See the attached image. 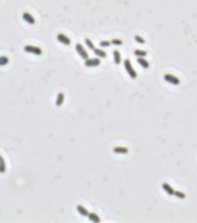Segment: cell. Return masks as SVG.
I'll use <instances>...</instances> for the list:
<instances>
[{"label":"cell","mask_w":197,"mask_h":223,"mask_svg":"<svg viewBox=\"0 0 197 223\" xmlns=\"http://www.w3.org/2000/svg\"><path fill=\"white\" fill-rule=\"evenodd\" d=\"M123 64H124L125 71H126V73L129 75V77H130L131 79H136V78H137V72H136V70L133 69V66H132V64H131L130 59H128V58H126V59H124Z\"/></svg>","instance_id":"cell-1"},{"label":"cell","mask_w":197,"mask_h":223,"mask_svg":"<svg viewBox=\"0 0 197 223\" xmlns=\"http://www.w3.org/2000/svg\"><path fill=\"white\" fill-rule=\"evenodd\" d=\"M164 80H165L166 83L171 84V85H174V86H178V85L181 84V82H180V79H179L178 77H175V76H173V75H169V73L164 75Z\"/></svg>","instance_id":"cell-2"},{"label":"cell","mask_w":197,"mask_h":223,"mask_svg":"<svg viewBox=\"0 0 197 223\" xmlns=\"http://www.w3.org/2000/svg\"><path fill=\"white\" fill-rule=\"evenodd\" d=\"M76 51H77V54H78L84 61H86L87 58H89V57H88V52L86 51V49H85V47H84L83 44L77 43V44H76Z\"/></svg>","instance_id":"cell-3"},{"label":"cell","mask_w":197,"mask_h":223,"mask_svg":"<svg viewBox=\"0 0 197 223\" xmlns=\"http://www.w3.org/2000/svg\"><path fill=\"white\" fill-rule=\"evenodd\" d=\"M24 51L28 52V54L36 55V56L42 55V49L38 48V47H35V45H26V47H24Z\"/></svg>","instance_id":"cell-4"},{"label":"cell","mask_w":197,"mask_h":223,"mask_svg":"<svg viewBox=\"0 0 197 223\" xmlns=\"http://www.w3.org/2000/svg\"><path fill=\"white\" fill-rule=\"evenodd\" d=\"M101 64V61L98 57H94V58H87L85 61V66L87 68H96Z\"/></svg>","instance_id":"cell-5"},{"label":"cell","mask_w":197,"mask_h":223,"mask_svg":"<svg viewBox=\"0 0 197 223\" xmlns=\"http://www.w3.org/2000/svg\"><path fill=\"white\" fill-rule=\"evenodd\" d=\"M57 40H58V42L62 43L63 45H70V44H71V40H70L66 35H64V34H58V35H57Z\"/></svg>","instance_id":"cell-6"},{"label":"cell","mask_w":197,"mask_h":223,"mask_svg":"<svg viewBox=\"0 0 197 223\" xmlns=\"http://www.w3.org/2000/svg\"><path fill=\"white\" fill-rule=\"evenodd\" d=\"M161 187H162V190L165 191V193L166 194H168L169 197H174V193H175V190L169 185V184H167V183H164L162 185H161Z\"/></svg>","instance_id":"cell-7"},{"label":"cell","mask_w":197,"mask_h":223,"mask_svg":"<svg viewBox=\"0 0 197 223\" xmlns=\"http://www.w3.org/2000/svg\"><path fill=\"white\" fill-rule=\"evenodd\" d=\"M22 19L27 22V23H29V24H34L35 23V19H34V16L30 14V13H23L22 14Z\"/></svg>","instance_id":"cell-8"},{"label":"cell","mask_w":197,"mask_h":223,"mask_svg":"<svg viewBox=\"0 0 197 223\" xmlns=\"http://www.w3.org/2000/svg\"><path fill=\"white\" fill-rule=\"evenodd\" d=\"M112 57H114V63L116 65H119L121 62H122V56H121V52L118 50H114L112 51Z\"/></svg>","instance_id":"cell-9"},{"label":"cell","mask_w":197,"mask_h":223,"mask_svg":"<svg viewBox=\"0 0 197 223\" xmlns=\"http://www.w3.org/2000/svg\"><path fill=\"white\" fill-rule=\"evenodd\" d=\"M93 51H94V55L98 58H105L107 57V52L102 48H95Z\"/></svg>","instance_id":"cell-10"},{"label":"cell","mask_w":197,"mask_h":223,"mask_svg":"<svg viewBox=\"0 0 197 223\" xmlns=\"http://www.w3.org/2000/svg\"><path fill=\"white\" fill-rule=\"evenodd\" d=\"M137 63H138L143 69H148V68H150L148 62H147L144 57H137Z\"/></svg>","instance_id":"cell-11"},{"label":"cell","mask_w":197,"mask_h":223,"mask_svg":"<svg viewBox=\"0 0 197 223\" xmlns=\"http://www.w3.org/2000/svg\"><path fill=\"white\" fill-rule=\"evenodd\" d=\"M77 212H78L81 216H86V217H87L88 214H89V212H88L84 206H81V205H78V206H77Z\"/></svg>","instance_id":"cell-12"},{"label":"cell","mask_w":197,"mask_h":223,"mask_svg":"<svg viewBox=\"0 0 197 223\" xmlns=\"http://www.w3.org/2000/svg\"><path fill=\"white\" fill-rule=\"evenodd\" d=\"M88 220L91 221V222H93V223H100L101 222V219L98 216V214H95V213H89L88 214Z\"/></svg>","instance_id":"cell-13"},{"label":"cell","mask_w":197,"mask_h":223,"mask_svg":"<svg viewBox=\"0 0 197 223\" xmlns=\"http://www.w3.org/2000/svg\"><path fill=\"white\" fill-rule=\"evenodd\" d=\"M64 99H65L64 93H63V92H59L58 95H57V99H56V106H57V107H60V106L63 105V102H64Z\"/></svg>","instance_id":"cell-14"},{"label":"cell","mask_w":197,"mask_h":223,"mask_svg":"<svg viewBox=\"0 0 197 223\" xmlns=\"http://www.w3.org/2000/svg\"><path fill=\"white\" fill-rule=\"evenodd\" d=\"M112 151L115 153H128L129 152V149L125 148V146H115L112 149Z\"/></svg>","instance_id":"cell-15"},{"label":"cell","mask_w":197,"mask_h":223,"mask_svg":"<svg viewBox=\"0 0 197 223\" xmlns=\"http://www.w3.org/2000/svg\"><path fill=\"white\" fill-rule=\"evenodd\" d=\"M133 54H135L136 57H145V56H147V51L140 50V49H136V50L133 51Z\"/></svg>","instance_id":"cell-16"},{"label":"cell","mask_w":197,"mask_h":223,"mask_svg":"<svg viewBox=\"0 0 197 223\" xmlns=\"http://www.w3.org/2000/svg\"><path fill=\"white\" fill-rule=\"evenodd\" d=\"M6 172V163L2 158V156L0 155V173H5Z\"/></svg>","instance_id":"cell-17"},{"label":"cell","mask_w":197,"mask_h":223,"mask_svg":"<svg viewBox=\"0 0 197 223\" xmlns=\"http://www.w3.org/2000/svg\"><path fill=\"white\" fill-rule=\"evenodd\" d=\"M174 197H176L178 199H182V200H183V199H186V197H187V195H186L183 192H181V191H175Z\"/></svg>","instance_id":"cell-18"},{"label":"cell","mask_w":197,"mask_h":223,"mask_svg":"<svg viewBox=\"0 0 197 223\" xmlns=\"http://www.w3.org/2000/svg\"><path fill=\"white\" fill-rule=\"evenodd\" d=\"M8 62H9V59H8L7 56H0V66H3L6 64H8Z\"/></svg>","instance_id":"cell-19"},{"label":"cell","mask_w":197,"mask_h":223,"mask_svg":"<svg viewBox=\"0 0 197 223\" xmlns=\"http://www.w3.org/2000/svg\"><path fill=\"white\" fill-rule=\"evenodd\" d=\"M85 44H86V45H87V48H88V49H91V50H94V49H95V47H94L93 42H92L89 38H86V40H85Z\"/></svg>","instance_id":"cell-20"},{"label":"cell","mask_w":197,"mask_h":223,"mask_svg":"<svg viewBox=\"0 0 197 223\" xmlns=\"http://www.w3.org/2000/svg\"><path fill=\"white\" fill-rule=\"evenodd\" d=\"M111 45V41H101L100 42V47L103 49V48H108V47H110Z\"/></svg>","instance_id":"cell-21"},{"label":"cell","mask_w":197,"mask_h":223,"mask_svg":"<svg viewBox=\"0 0 197 223\" xmlns=\"http://www.w3.org/2000/svg\"><path fill=\"white\" fill-rule=\"evenodd\" d=\"M111 44L118 47V45H122V44H123V41L119 40V38H112V40H111Z\"/></svg>","instance_id":"cell-22"},{"label":"cell","mask_w":197,"mask_h":223,"mask_svg":"<svg viewBox=\"0 0 197 223\" xmlns=\"http://www.w3.org/2000/svg\"><path fill=\"white\" fill-rule=\"evenodd\" d=\"M135 41H136L137 43H140V44H144V43H145V40H144L142 36H139V35H136V36H135Z\"/></svg>","instance_id":"cell-23"}]
</instances>
